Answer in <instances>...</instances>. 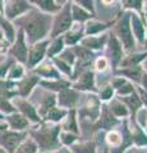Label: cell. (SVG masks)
<instances>
[{"mask_svg":"<svg viewBox=\"0 0 147 153\" xmlns=\"http://www.w3.org/2000/svg\"><path fill=\"white\" fill-rule=\"evenodd\" d=\"M30 3L40 12L50 16H55L56 13H59L65 4V1H60V0H31Z\"/></svg>","mask_w":147,"mask_h":153,"instance_id":"cell-21","label":"cell"},{"mask_svg":"<svg viewBox=\"0 0 147 153\" xmlns=\"http://www.w3.org/2000/svg\"><path fill=\"white\" fill-rule=\"evenodd\" d=\"M58 153H72V151H70L69 148H67V147H61L60 149L58 151Z\"/></svg>","mask_w":147,"mask_h":153,"instance_id":"cell-51","label":"cell"},{"mask_svg":"<svg viewBox=\"0 0 147 153\" xmlns=\"http://www.w3.org/2000/svg\"><path fill=\"white\" fill-rule=\"evenodd\" d=\"M102 153H109V149H107V148H104V151H102Z\"/></svg>","mask_w":147,"mask_h":153,"instance_id":"cell-53","label":"cell"},{"mask_svg":"<svg viewBox=\"0 0 147 153\" xmlns=\"http://www.w3.org/2000/svg\"><path fill=\"white\" fill-rule=\"evenodd\" d=\"M78 140H81L79 135H75L73 133H69V131H63L61 130L60 134H59V142L61 147H72L74 143H77Z\"/></svg>","mask_w":147,"mask_h":153,"instance_id":"cell-41","label":"cell"},{"mask_svg":"<svg viewBox=\"0 0 147 153\" xmlns=\"http://www.w3.org/2000/svg\"><path fill=\"white\" fill-rule=\"evenodd\" d=\"M67 114H68L67 110L55 106L54 108H51L50 111L46 114V116L42 119V121L50 123V124H61V121L67 116Z\"/></svg>","mask_w":147,"mask_h":153,"instance_id":"cell-34","label":"cell"},{"mask_svg":"<svg viewBox=\"0 0 147 153\" xmlns=\"http://www.w3.org/2000/svg\"><path fill=\"white\" fill-rule=\"evenodd\" d=\"M17 83L10 82L7 79H0V97L12 100L17 97V91H16Z\"/></svg>","mask_w":147,"mask_h":153,"instance_id":"cell-36","label":"cell"},{"mask_svg":"<svg viewBox=\"0 0 147 153\" xmlns=\"http://www.w3.org/2000/svg\"><path fill=\"white\" fill-rule=\"evenodd\" d=\"M16 153H39V148H37L36 143L34 142L32 138L27 137L19 144V147L17 148Z\"/></svg>","mask_w":147,"mask_h":153,"instance_id":"cell-42","label":"cell"},{"mask_svg":"<svg viewBox=\"0 0 147 153\" xmlns=\"http://www.w3.org/2000/svg\"><path fill=\"white\" fill-rule=\"evenodd\" d=\"M146 56H147V50L127 54L124 57H123V60L120 61L119 68H133V66H141L142 61L146 59Z\"/></svg>","mask_w":147,"mask_h":153,"instance_id":"cell-27","label":"cell"},{"mask_svg":"<svg viewBox=\"0 0 147 153\" xmlns=\"http://www.w3.org/2000/svg\"><path fill=\"white\" fill-rule=\"evenodd\" d=\"M122 124V120L116 119L114 115L110 112V110L107 107V103H101V111H100V116H98L97 121L93 124L92 126V133L96 131H101V130H113L116 125Z\"/></svg>","mask_w":147,"mask_h":153,"instance_id":"cell-13","label":"cell"},{"mask_svg":"<svg viewBox=\"0 0 147 153\" xmlns=\"http://www.w3.org/2000/svg\"><path fill=\"white\" fill-rule=\"evenodd\" d=\"M50 38L44 41H40L35 45L28 46V56H27V63H26V69L32 70L35 69L40 63L45 60L46 57V51H47V46H49Z\"/></svg>","mask_w":147,"mask_h":153,"instance_id":"cell-10","label":"cell"},{"mask_svg":"<svg viewBox=\"0 0 147 153\" xmlns=\"http://www.w3.org/2000/svg\"><path fill=\"white\" fill-rule=\"evenodd\" d=\"M39 83H40V78L37 75L31 73V71L28 74L26 73V75L17 82V85H16L17 96L22 98H28L35 91V88L39 85Z\"/></svg>","mask_w":147,"mask_h":153,"instance_id":"cell-15","label":"cell"},{"mask_svg":"<svg viewBox=\"0 0 147 153\" xmlns=\"http://www.w3.org/2000/svg\"><path fill=\"white\" fill-rule=\"evenodd\" d=\"M93 66H95V70L98 71V73H104V71H106L109 69V60L106 59L105 56H97L96 59L93 60Z\"/></svg>","mask_w":147,"mask_h":153,"instance_id":"cell-45","label":"cell"},{"mask_svg":"<svg viewBox=\"0 0 147 153\" xmlns=\"http://www.w3.org/2000/svg\"><path fill=\"white\" fill-rule=\"evenodd\" d=\"M114 75L123 76L127 80L132 82L134 85H138L141 82L142 74H143V69L142 66H133V68H118L115 71H113Z\"/></svg>","mask_w":147,"mask_h":153,"instance_id":"cell-24","label":"cell"},{"mask_svg":"<svg viewBox=\"0 0 147 153\" xmlns=\"http://www.w3.org/2000/svg\"><path fill=\"white\" fill-rule=\"evenodd\" d=\"M116 98L119 100L120 102L124 103L125 107L128 108V111H129V121H136L137 115L143 108L137 91H134V92L129 96H125V97H116Z\"/></svg>","mask_w":147,"mask_h":153,"instance_id":"cell-19","label":"cell"},{"mask_svg":"<svg viewBox=\"0 0 147 153\" xmlns=\"http://www.w3.org/2000/svg\"><path fill=\"white\" fill-rule=\"evenodd\" d=\"M141 66H142V69H143V71H145V73H147V56H146V59H145L143 61H142Z\"/></svg>","mask_w":147,"mask_h":153,"instance_id":"cell-52","label":"cell"},{"mask_svg":"<svg viewBox=\"0 0 147 153\" xmlns=\"http://www.w3.org/2000/svg\"><path fill=\"white\" fill-rule=\"evenodd\" d=\"M53 17L54 16L42 13L34 7L30 12L16 19L13 25H17L25 32L27 44L28 46H31L49 38L51 25H53Z\"/></svg>","mask_w":147,"mask_h":153,"instance_id":"cell-1","label":"cell"},{"mask_svg":"<svg viewBox=\"0 0 147 153\" xmlns=\"http://www.w3.org/2000/svg\"><path fill=\"white\" fill-rule=\"evenodd\" d=\"M39 153H58V151L56 152H39Z\"/></svg>","mask_w":147,"mask_h":153,"instance_id":"cell-55","label":"cell"},{"mask_svg":"<svg viewBox=\"0 0 147 153\" xmlns=\"http://www.w3.org/2000/svg\"><path fill=\"white\" fill-rule=\"evenodd\" d=\"M96 96H97V98L100 100L101 103H109L114 97H115V91L113 89V87L110 84H106V85H104L101 89H98Z\"/></svg>","mask_w":147,"mask_h":153,"instance_id":"cell-40","label":"cell"},{"mask_svg":"<svg viewBox=\"0 0 147 153\" xmlns=\"http://www.w3.org/2000/svg\"><path fill=\"white\" fill-rule=\"evenodd\" d=\"M143 46L146 47V50H147V38H146V41H145V44H143Z\"/></svg>","mask_w":147,"mask_h":153,"instance_id":"cell-56","label":"cell"},{"mask_svg":"<svg viewBox=\"0 0 147 153\" xmlns=\"http://www.w3.org/2000/svg\"><path fill=\"white\" fill-rule=\"evenodd\" d=\"M13 112H17V108L12 103V100L0 97V114L3 116H7V115H10Z\"/></svg>","mask_w":147,"mask_h":153,"instance_id":"cell-43","label":"cell"},{"mask_svg":"<svg viewBox=\"0 0 147 153\" xmlns=\"http://www.w3.org/2000/svg\"><path fill=\"white\" fill-rule=\"evenodd\" d=\"M72 88L81 93L97 94L98 88L96 87V75L92 69H88L81 73L72 82Z\"/></svg>","mask_w":147,"mask_h":153,"instance_id":"cell-7","label":"cell"},{"mask_svg":"<svg viewBox=\"0 0 147 153\" xmlns=\"http://www.w3.org/2000/svg\"><path fill=\"white\" fill-rule=\"evenodd\" d=\"M72 19L73 23H79V25H86L88 21L95 18V16H92L91 13H88L87 10H84L82 7H79L77 3L72 0Z\"/></svg>","mask_w":147,"mask_h":153,"instance_id":"cell-29","label":"cell"},{"mask_svg":"<svg viewBox=\"0 0 147 153\" xmlns=\"http://www.w3.org/2000/svg\"><path fill=\"white\" fill-rule=\"evenodd\" d=\"M60 60H63L64 63H67L68 65H70L73 68V66L75 65V63H77V59H75V56L73 54V51L70 47H65V49L63 50V52L58 56Z\"/></svg>","mask_w":147,"mask_h":153,"instance_id":"cell-44","label":"cell"},{"mask_svg":"<svg viewBox=\"0 0 147 153\" xmlns=\"http://www.w3.org/2000/svg\"><path fill=\"white\" fill-rule=\"evenodd\" d=\"M122 10L123 12H133L138 14L141 18L145 19V12H143V1L142 0H125L122 1Z\"/></svg>","mask_w":147,"mask_h":153,"instance_id":"cell-35","label":"cell"},{"mask_svg":"<svg viewBox=\"0 0 147 153\" xmlns=\"http://www.w3.org/2000/svg\"><path fill=\"white\" fill-rule=\"evenodd\" d=\"M140 87L145 91V92H147V73H145L143 71V74H142V78H141V82H140Z\"/></svg>","mask_w":147,"mask_h":153,"instance_id":"cell-49","label":"cell"},{"mask_svg":"<svg viewBox=\"0 0 147 153\" xmlns=\"http://www.w3.org/2000/svg\"><path fill=\"white\" fill-rule=\"evenodd\" d=\"M12 103L14 105V107L17 108V111L21 115H23L31 124L39 125V124L42 123V119L40 117L36 107L28 101L27 98H22V97H18L17 96V97L12 98Z\"/></svg>","mask_w":147,"mask_h":153,"instance_id":"cell-12","label":"cell"},{"mask_svg":"<svg viewBox=\"0 0 147 153\" xmlns=\"http://www.w3.org/2000/svg\"><path fill=\"white\" fill-rule=\"evenodd\" d=\"M31 73H34L35 75H37L40 79H45V80L63 79L61 74L58 71V69L55 68V65L53 64V61H51L50 59L44 60L42 63H40L35 69L31 70Z\"/></svg>","mask_w":147,"mask_h":153,"instance_id":"cell-16","label":"cell"},{"mask_svg":"<svg viewBox=\"0 0 147 153\" xmlns=\"http://www.w3.org/2000/svg\"><path fill=\"white\" fill-rule=\"evenodd\" d=\"M65 49V45H64V40H63V36L60 37H56L50 40L49 42V46H47V51H46V57L47 59H54V57H58L63 50Z\"/></svg>","mask_w":147,"mask_h":153,"instance_id":"cell-31","label":"cell"},{"mask_svg":"<svg viewBox=\"0 0 147 153\" xmlns=\"http://www.w3.org/2000/svg\"><path fill=\"white\" fill-rule=\"evenodd\" d=\"M131 134H132V142H133L134 147L137 148L147 147V134L145 131V129L137 124V121H132Z\"/></svg>","mask_w":147,"mask_h":153,"instance_id":"cell-28","label":"cell"},{"mask_svg":"<svg viewBox=\"0 0 147 153\" xmlns=\"http://www.w3.org/2000/svg\"><path fill=\"white\" fill-rule=\"evenodd\" d=\"M107 107L110 110V112L119 120H125V119H129V111L125 107V105L120 102L116 97H114L110 102L107 103Z\"/></svg>","mask_w":147,"mask_h":153,"instance_id":"cell-30","label":"cell"},{"mask_svg":"<svg viewBox=\"0 0 147 153\" xmlns=\"http://www.w3.org/2000/svg\"><path fill=\"white\" fill-rule=\"evenodd\" d=\"M32 8H34V5L26 0H8V1H4L3 16L8 21L14 22L16 19L22 17L23 14L30 12Z\"/></svg>","mask_w":147,"mask_h":153,"instance_id":"cell-8","label":"cell"},{"mask_svg":"<svg viewBox=\"0 0 147 153\" xmlns=\"http://www.w3.org/2000/svg\"><path fill=\"white\" fill-rule=\"evenodd\" d=\"M114 22H115V19L111 22H102L93 18L84 25V36H97L101 33H105L109 28L113 27Z\"/></svg>","mask_w":147,"mask_h":153,"instance_id":"cell-23","label":"cell"},{"mask_svg":"<svg viewBox=\"0 0 147 153\" xmlns=\"http://www.w3.org/2000/svg\"><path fill=\"white\" fill-rule=\"evenodd\" d=\"M16 63L12 57H8L7 60H4L0 63V79H7V74L9 69H10V66Z\"/></svg>","mask_w":147,"mask_h":153,"instance_id":"cell-46","label":"cell"},{"mask_svg":"<svg viewBox=\"0 0 147 153\" xmlns=\"http://www.w3.org/2000/svg\"><path fill=\"white\" fill-rule=\"evenodd\" d=\"M82 93L78 91L73 89L72 87L61 91L56 94V106L60 108H64L69 111V110H77L81 103V96Z\"/></svg>","mask_w":147,"mask_h":153,"instance_id":"cell-14","label":"cell"},{"mask_svg":"<svg viewBox=\"0 0 147 153\" xmlns=\"http://www.w3.org/2000/svg\"><path fill=\"white\" fill-rule=\"evenodd\" d=\"M4 119H5L9 129L13 130V131H21L22 133V131H28L30 130L31 123L18 111L13 112L10 115H7V116H4Z\"/></svg>","mask_w":147,"mask_h":153,"instance_id":"cell-20","label":"cell"},{"mask_svg":"<svg viewBox=\"0 0 147 153\" xmlns=\"http://www.w3.org/2000/svg\"><path fill=\"white\" fill-rule=\"evenodd\" d=\"M53 61V64L55 65V68L58 69V71L65 76V79H68L69 82H72L73 80V68L70 65H68L67 63H64L63 60H60L59 57H54V59H51Z\"/></svg>","mask_w":147,"mask_h":153,"instance_id":"cell-39","label":"cell"},{"mask_svg":"<svg viewBox=\"0 0 147 153\" xmlns=\"http://www.w3.org/2000/svg\"><path fill=\"white\" fill-rule=\"evenodd\" d=\"M25 75H26V66L19 63H14L7 74V80L17 83L18 80H21Z\"/></svg>","mask_w":147,"mask_h":153,"instance_id":"cell-37","label":"cell"},{"mask_svg":"<svg viewBox=\"0 0 147 153\" xmlns=\"http://www.w3.org/2000/svg\"><path fill=\"white\" fill-rule=\"evenodd\" d=\"M136 91H137V93H138L140 98H141L142 106H143V108L147 110V92H145V91L142 89L140 85H136Z\"/></svg>","mask_w":147,"mask_h":153,"instance_id":"cell-48","label":"cell"},{"mask_svg":"<svg viewBox=\"0 0 147 153\" xmlns=\"http://www.w3.org/2000/svg\"><path fill=\"white\" fill-rule=\"evenodd\" d=\"M83 37H84V25L73 23L72 28L63 36L64 45L65 47H73L75 45H78Z\"/></svg>","mask_w":147,"mask_h":153,"instance_id":"cell-22","label":"cell"},{"mask_svg":"<svg viewBox=\"0 0 147 153\" xmlns=\"http://www.w3.org/2000/svg\"><path fill=\"white\" fill-rule=\"evenodd\" d=\"M146 27H147L146 19L141 18L138 14L131 12V30H132V33H133V37L136 40V44H138V45L145 44Z\"/></svg>","mask_w":147,"mask_h":153,"instance_id":"cell-18","label":"cell"},{"mask_svg":"<svg viewBox=\"0 0 147 153\" xmlns=\"http://www.w3.org/2000/svg\"><path fill=\"white\" fill-rule=\"evenodd\" d=\"M72 153H98L96 143L93 140H78L72 147H69Z\"/></svg>","mask_w":147,"mask_h":153,"instance_id":"cell-33","label":"cell"},{"mask_svg":"<svg viewBox=\"0 0 147 153\" xmlns=\"http://www.w3.org/2000/svg\"><path fill=\"white\" fill-rule=\"evenodd\" d=\"M105 54L106 55H104V56L109 60V64L111 65L113 71H115L119 68V64L123 60V57L125 56V51L123 49L119 40H118L116 36L113 32H109V40L105 47Z\"/></svg>","mask_w":147,"mask_h":153,"instance_id":"cell-5","label":"cell"},{"mask_svg":"<svg viewBox=\"0 0 147 153\" xmlns=\"http://www.w3.org/2000/svg\"><path fill=\"white\" fill-rule=\"evenodd\" d=\"M0 31L4 33L7 41L12 45L13 41H14V38H16L17 31H16V28H14L13 22L8 21V19L3 16V13H0Z\"/></svg>","mask_w":147,"mask_h":153,"instance_id":"cell-32","label":"cell"},{"mask_svg":"<svg viewBox=\"0 0 147 153\" xmlns=\"http://www.w3.org/2000/svg\"><path fill=\"white\" fill-rule=\"evenodd\" d=\"M8 55L16 61L26 65L27 63V56H28V44L26 41V36L21 28L17 31L16 38H14L13 44L9 46L8 49Z\"/></svg>","mask_w":147,"mask_h":153,"instance_id":"cell-6","label":"cell"},{"mask_svg":"<svg viewBox=\"0 0 147 153\" xmlns=\"http://www.w3.org/2000/svg\"><path fill=\"white\" fill-rule=\"evenodd\" d=\"M39 87H41L42 89L45 91H49L51 93H55L58 94L61 91L70 88L72 87V82H69L68 79H58V80H45V79H40V83H39Z\"/></svg>","mask_w":147,"mask_h":153,"instance_id":"cell-25","label":"cell"},{"mask_svg":"<svg viewBox=\"0 0 147 153\" xmlns=\"http://www.w3.org/2000/svg\"><path fill=\"white\" fill-rule=\"evenodd\" d=\"M61 131L60 124H50L42 121L36 128L30 129L28 137L36 143L39 152H56L61 148L59 134Z\"/></svg>","mask_w":147,"mask_h":153,"instance_id":"cell-2","label":"cell"},{"mask_svg":"<svg viewBox=\"0 0 147 153\" xmlns=\"http://www.w3.org/2000/svg\"><path fill=\"white\" fill-rule=\"evenodd\" d=\"M0 153H7V152H5V151H4V149H3V148H1V147H0Z\"/></svg>","mask_w":147,"mask_h":153,"instance_id":"cell-54","label":"cell"},{"mask_svg":"<svg viewBox=\"0 0 147 153\" xmlns=\"http://www.w3.org/2000/svg\"><path fill=\"white\" fill-rule=\"evenodd\" d=\"M61 130L63 131H69L73 133L75 135H79V124H78V117H77V110H69L67 116L60 124Z\"/></svg>","mask_w":147,"mask_h":153,"instance_id":"cell-26","label":"cell"},{"mask_svg":"<svg viewBox=\"0 0 147 153\" xmlns=\"http://www.w3.org/2000/svg\"><path fill=\"white\" fill-rule=\"evenodd\" d=\"M75 3L79 7H82L84 10H87L88 13H91L92 16L96 17V12H95V1L92 0H75Z\"/></svg>","mask_w":147,"mask_h":153,"instance_id":"cell-47","label":"cell"},{"mask_svg":"<svg viewBox=\"0 0 147 153\" xmlns=\"http://www.w3.org/2000/svg\"><path fill=\"white\" fill-rule=\"evenodd\" d=\"M105 142L109 147V149H113V148H118L122 142H123V134L120 130H109L106 131V135H105Z\"/></svg>","mask_w":147,"mask_h":153,"instance_id":"cell-38","label":"cell"},{"mask_svg":"<svg viewBox=\"0 0 147 153\" xmlns=\"http://www.w3.org/2000/svg\"><path fill=\"white\" fill-rule=\"evenodd\" d=\"M36 89L41 97L39 100H28V101L36 107L40 117L44 119L46 116V114L49 112L51 108H54L56 106V94L49 92V91L42 89L41 87H39V85H37Z\"/></svg>","mask_w":147,"mask_h":153,"instance_id":"cell-9","label":"cell"},{"mask_svg":"<svg viewBox=\"0 0 147 153\" xmlns=\"http://www.w3.org/2000/svg\"><path fill=\"white\" fill-rule=\"evenodd\" d=\"M72 0H67L63 8L60 9L59 13H56L53 17V25H51V31L49 38H53L64 36L73 26V19H72Z\"/></svg>","mask_w":147,"mask_h":153,"instance_id":"cell-4","label":"cell"},{"mask_svg":"<svg viewBox=\"0 0 147 153\" xmlns=\"http://www.w3.org/2000/svg\"><path fill=\"white\" fill-rule=\"evenodd\" d=\"M107 40H109V32H105V33H101V35H97V36H84L78 45L86 47L87 50L96 54L97 51L105 50Z\"/></svg>","mask_w":147,"mask_h":153,"instance_id":"cell-17","label":"cell"},{"mask_svg":"<svg viewBox=\"0 0 147 153\" xmlns=\"http://www.w3.org/2000/svg\"><path fill=\"white\" fill-rule=\"evenodd\" d=\"M111 32L119 40L125 54H131V52L134 51L137 44L131 30V12L122 10V13L115 18Z\"/></svg>","mask_w":147,"mask_h":153,"instance_id":"cell-3","label":"cell"},{"mask_svg":"<svg viewBox=\"0 0 147 153\" xmlns=\"http://www.w3.org/2000/svg\"><path fill=\"white\" fill-rule=\"evenodd\" d=\"M27 137V131H13L10 129L5 131H0V147L7 153H16L17 148Z\"/></svg>","mask_w":147,"mask_h":153,"instance_id":"cell-11","label":"cell"},{"mask_svg":"<svg viewBox=\"0 0 147 153\" xmlns=\"http://www.w3.org/2000/svg\"><path fill=\"white\" fill-rule=\"evenodd\" d=\"M124 153H147V151L145 149V148H137V147L133 146V147L128 148Z\"/></svg>","mask_w":147,"mask_h":153,"instance_id":"cell-50","label":"cell"}]
</instances>
